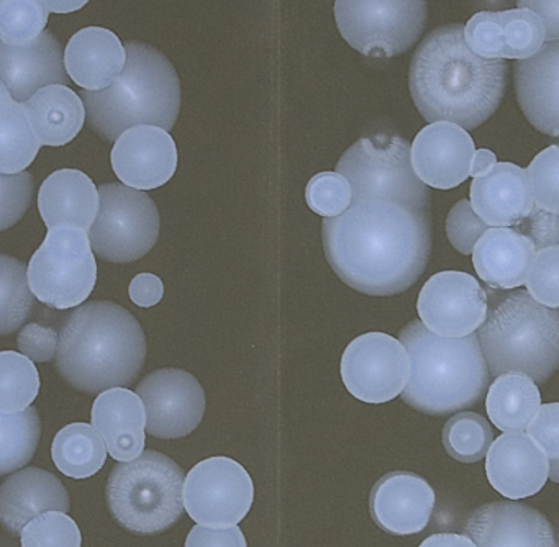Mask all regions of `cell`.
I'll return each instance as SVG.
<instances>
[{"instance_id":"ba28073f","label":"cell","mask_w":559,"mask_h":547,"mask_svg":"<svg viewBox=\"0 0 559 547\" xmlns=\"http://www.w3.org/2000/svg\"><path fill=\"white\" fill-rule=\"evenodd\" d=\"M348 179L352 202L389 200L408 209L428 210L430 190L412 167L411 143L401 136L359 138L336 164Z\"/></svg>"},{"instance_id":"d6986e66","label":"cell","mask_w":559,"mask_h":547,"mask_svg":"<svg viewBox=\"0 0 559 547\" xmlns=\"http://www.w3.org/2000/svg\"><path fill=\"white\" fill-rule=\"evenodd\" d=\"M372 520L394 536H411L427 527L435 508V491L414 472L395 471L379 478L369 497Z\"/></svg>"},{"instance_id":"277c9868","label":"cell","mask_w":559,"mask_h":547,"mask_svg":"<svg viewBox=\"0 0 559 547\" xmlns=\"http://www.w3.org/2000/svg\"><path fill=\"white\" fill-rule=\"evenodd\" d=\"M411 357V379L402 400L418 412L444 416L483 400L490 372L477 333L443 337L414 320L399 337Z\"/></svg>"},{"instance_id":"60d3db41","label":"cell","mask_w":559,"mask_h":547,"mask_svg":"<svg viewBox=\"0 0 559 547\" xmlns=\"http://www.w3.org/2000/svg\"><path fill=\"white\" fill-rule=\"evenodd\" d=\"M526 173L535 206L559 215V144L536 154Z\"/></svg>"},{"instance_id":"db71d44e","label":"cell","mask_w":559,"mask_h":547,"mask_svg":"<svg viewBox=\"0 0 559 547\" xmlns=\"http://www.w3.org/2000/svg\"><path fill=\"white\" fill-rule=\"evenodd\" d=\"M497 157L490 150L474 151L473 160H471L469 176L484 177L496 167Z\"/></svg>"},{"instance_id":"f6af8a7d","label":"cell","mask_w":559,"mask_h":547,"mask_svg":"<svg viewBox=\"0 0 559 547\" xmlns=\"http://www.w3.org/2000/svg\"><path fill=\"white\" fill-rule=\"evenodd\" d=\"M464 41L474 55L484 59H502L500 25L497 12H479L464 26Z\"/></svg>"},{"instance_id":"9a60e30c","label":"cell","mask_w":559,"mask_h":547,"mask_svg":"<svg viewBox=\"0 0 559 547\" xmlns=\"http://www.w3.org/2000/svg\"><path fill=\"white\" fill-rule=\"evenodd\" d=\"M146 412V431L159 439L191 435L205 415V392L192 373L159 369L136 387Z\"/></svg>"},{"instance_id":"603a6c76","label":"cell","mask_w":559,"mask_h":547,"mask_svg":"<svg viewBox=\"0 0 559 547\" xmlns=\"http://www.w3.org/2000/svg\"><path fill=\"white\" fill-rule=\"evenodd\" d=\"M471 205L487 226L515 228L535 209L526 169L497 163L487 176L471 183Z\"/></svg>"},{"instance_id":"4fadbf2b","label":"cell","mask_w":559,"mask_h":547,"mask_svg":"<svg viewBox=\"0 0 559 547\" xmlns=\"http://www.w3.org/2000/svg\"><path fill=\"white\" fill-rule=\"evenodd\" d=\"M342 379L348 392L361 402H391L407 387L411 357L404 344L391 334L366 333L353 340L343 353Z\"/></svg>"},{"instance_id":"b9f144b4","label":"cell","mask_w":559,"mask_h":547,"mask_svg":"<svg viewBox=\"0 0 559 547\" xmlns=\"http://www.w3.org/2000/svg\"><path fill=\"white\" fill-rule=\"evenodd\" d=\"M525 284L538 304L559 310V246L535 252Z\"/></svg>"},{"instance_id":"7bdbcfd3","label":"cell","mask_w":559,"mask_h":547,"mask_svg":"<svg viewBox=\"0 0 559 547\" xmlns=\"http://www.w3.org/2000/svg\"><path fill=\"white\" fill-rule=\"evenodd\" d=\"M34 176L28 170L0 174V233L21 222L34 199Z\"/></svg>"},{"instance_id":"7dc6e473","label":"cell","mask_w":559,"mask_h":547,"mask_svg":"<svg viewBox=\"0 0 559 547\" xmlns=\"http://www.w3.org/2000/svg\"><path fill=\"white\" fill-rule=\"evenodd\" d=\"M530 438L543 449L546 457H559V402L539 406L535 418L526 426Z\"/></svg>"},{"instance_id":"cb8c5ba5","label":"cell","mask_w":559,"mask_h":547,"mask_svg":"<svg viewBox=\"0 0 559 547\" xmlns=\"http://www.w3.org/2000/svg\"><path fill=\"white\" fill-rule=\"evenodd\" d=\"M70 508V494L63 481L44 468L14 472L0 487V521L12 534H21L40 514L68 513Z\"/></svg>"},{"instance_id":"e575fe53","label":"cell","mask_w":559,"mask_h":547,"mask_svg":"<svg viewBox=\"0 0 559 547\" xmlns=\"http://www.w3.org/2000/svg\"><path fill=\"white\" fill-rule=\"evenodd\" d=\"M40 393V373L22 353H0V412H24Z\"/></svg>"},{"instance_id":"6da1fadb","label":"cell","mask_w":559,"mask_h":547,"mask_svg":"<svg viewBox=\"0 0 559 547\" xmlns=\"http://www.w3.org/2000/svg\"><path fill=\"white\" fill-rule=\"evenodd\" d=\"M322 239L326 261L346 285L376 297L402 294L427 269L430 212L389 200H358L323 222Z\"/></svg>"},{"instance_id":"ffe728a7","label":"cell","mask_w":559,"mask_h":547,"mask_svg":"<svg viewBox=\"0 0 559 547\" xmlns=\"http://www.w3.org/2000/svg\"><path fill=\"white\" fill-rule=\"evenodd\" d=\"M486 474L509 500L533 497L548 480V457L526 432H503L487 451Z\"/></svg>"},{"instance_id":"9f6ffc18","label":"cell","mask_w":559,"mask_h":547,"mask_svg":"<svg viewBox=\"0 0 559 547\" xmlns=\"http://www.w3.org/2000/svg\"><path fill=\"white\" fill-rule=\"evenodd\" d=\"M548 478L555 484H559V457L548 459Z\"/></svg>"},{"instance_id":"c3c4849f","label":"cell","mask_w":559,"mask_h":547,"mask_svg":"<svg viewBox=\"0 0 559 547\" xmlns=\"http://www.w3.org/2000/svg\"><path fill=\"white\" fill-rule=\"evenodd\" d=\"M515 229L532 239L536 251L559 246L558 213L546 212V210L535 206L532 213L519 226H515Z\"/></svg>"},{"instance_id":"4316f807","label":"cell","mask_w":559,"mask_h":547,"mask_svg":"<svg viewBox=\"0 0 559 547\" xmlns=\"http://www.w3.org/2000/svg\"><path fill=\"white\" fill-rule=\"evenodd\" d=\"M536 248L515 228H487L473 249L477 275L496 290H513L526 282Z\"/></svg>"},{"instance_id":"5bb4252c","label":"cell","mask_w":559,"mask_h":547,"mask_svg":"<svg viewBox=\"0 0 559 547\" xmlns=\"http://www.w3.org/2000/svg\"><path fill=\"white\" fill-rule=\"evenodd\" d=\"M417 311L425 328L438 336H469L486 321L487 292L466 272H438L425 282Z\"/></svg>"},{"instance_id":"ee69618b","label":"cell","mask_w":559,"mask_h":547,"mask_svg":"<svg viewBox=\"0 0 559 547\" xmlns=\"http://www.w3.org/2000/svg\"><path fill=\"white\" fill-rule=\"evenodd\" d=\"M489 226L483 222L479 215L474 212L471 200H460L451 209L447 219V235L453 248H456L461 254H473L474 246L477 239L487 231Z\"/></svg>"},{"instance_id":"484cf974","label":"cell","mask_w":559,"mask_h":547,"mask_svg":"<svg viewBox=\"0 0 559 547\" xmlns=\"http://www.w3.org/2000/svg\"><path fill=\"white\" fill-rule=\"evenodd\" d=\"M126 64V46L116 33L103 26L80 29L64 49L68 75L84 91L109 87L122 74Z\"/></svg>"},{"instance_id":"8fae6325","label":"cell","mask_w":559,"mask_h":547,"mask_svg":"<svg viewBox=\"0 0 559 547\" xmlns=\"http://www.w3.org/2000/svg\"><path fill=\"white\" fill-rule=\"evenodd\" d=\"M100 206L90 229L94 254L107 262H133L152 251L159 236L155 200L126 183H104Z\"/></svg>"},{"instance_id":"8d00e7d4","label":"cell","mask_w":559,"mask_h":547,"mask_svg":"<svg viewBox=\"0 0 559 547\" xmlns=\"http://www.w3.org/2000/svg\"><path fill=\"white\" fill-rule=\"evenodd\" d=\"M500 25L502 59H528L545 45V25L535 12L528 9L497 12Z\"/></svg>"},{"instance_id":"5b68a950","label":"cell","mask_w":559,"mask_h":547,"mask_svg":"<svg viewBox=\"0 0 559 547\" xmlns=\"http://www.w3.org/2000/svg\"><path fill=\"white\" fill-rule=\"evenodd\" d=\"M122 74L104 91H83L90 127L107 141L136 124L175 127L181 110L178 72L165 55L140 41L126 45Z\"/></svg>"},{"instance_id":"f546056e","label":"cell","mask_w":559,"mask_h":547,"mask_svg":"<svg viewBox=\"0 0 559 547\" xmlns=\"http://www.w3.org/2000/svg\"><path fill=\"white\" fill-rule=\"evenodd\" d=\"M539 406L538 383L526 373H502L487 389V415L500 431H525Z\"/></svg>"},{"instance_id":"f907efd6","label":"cell","mask_w":559,"mask_h":547,"mask_svg":"<svg viewBox=\"0 0 559 547\" xmlns=\"http://www.w3.org/2000/svg\"><path fill=\"white\" fill-rule=\"evenodd\" d=\"M129 294L133 304L139 305V307H155L162 301L165 285H163L158 275L143 272L130 282Z\"/></svg>"},{"instance_id":"44dd1931","label":"cell","mask_w":559,"mask_h":547,"mask_svg":"<svg viewBox=\"0 0 559 547\" xmlns=\"http://www.w3.org/2000/svg\"><path fill=\"white\" fill-rule=\"evenodd\" d=\"M0 81L12 97L25 102L47 85L70 84L64 66V51L57 36L45 29L38 38L24 46L0 41Z\"/></svg>"},{"instance_id":"1f68e13d","label":"cell","mask_w":559,"mask_h":547,"mask_svg":"<svg viewBox=\"0 0 559 547\" xmlns=\"http://www.w3.org/2000/svg\"><path fill=\"white\" fill-rule=\"evenodd\" d=\"M51 457L58 471L68 477H93L106 464L107 445L94 426L73 423L58 432L51 445Z\"/></svg>"},{"instance_id":"d4e9b609","label":"cell","mask_w":559,"mask_h":547,"mask_svg":"<svg viewBox=\"0 0 559 547\" xmlns=\"http://www.w3.org/2000/svg\"><path fill=\"white\" fill-rule=\"evenodd\" d=\"M94 429L107 445L110 457L129 462L145 448L146 412L139 393L114 387L99 393L91 415Z\"/></svg>"},{"instance_id":"83f0119b","label":"cell","mask_w":559,"mask_h":547,"mask_svg":"<svg viewBox=\"0 0 559 547\" xmlns=\"http://www.w3.org/2000/svg\"><path fill=\"white\" fill-rule=\"evenodd\" d=\"M99 206V190L87 174L78 169L57 170L38 192V210L48 229L74 226L90 233Z\"/></svg>"},{"instance_id":"836d02e7","label":"cell","mask_w":559,"mask_h":547,"mask_svg":"<svg viewBox=\"0 0 559 547\" xmlns=\"http://www.w3.org/2000/svg\"><path fill=\"white\" fill-rule=\"evenodd\" d=\"M34 307L27 269L19 259L0 254V336L21 330Z\"/></svg>"},{"instance_id":"3957f363","label":"cell","mask_w":559,"mask_h":547,"mask_svg":"<svg viewBox=\"0 0 559 547\" xmlns=\"http://www.w3.org/2000/svg\"><path fill=\"white\" fill-rule=\"evenodd\" d=\"M146 337L142 324L120 305L90 301L64 320L55 366L80 392L129 387L142 370Z\"/></svg>"},{"instance_id":"7a4b0ae2","label":"cell","mask_w":559,"mask_h":547,"mask_svg":"<svg viewBox=\"0 0 559 547\" xmlns=\"http://www.w3.org/2000/svg\"><path fill=\"white\" fill-rule=\"evenodd\" d=\"M509 64L474 55L460 23L433 29L412 56L408 85L428 123L451 121L474 130L500 107Z\"/></svg>"},{"instance_id":"74e56055","label":"cell","mask_w":559,"mask_h":547,"mask_svg":"<svg viewBox=\"0 0 559 547\" xmlns=\"http://www.w3.org/2000/svg\"><path fill=\"white\" fill-rule=\"evenodd\" d=\"M48 16L44 0H0V41L28 45L45 32Z\"/></svg>"},{"instance_id":"d590c367","label":"cell","mask_w":559,"mask_h":547,"mask_svg":"<svg viewBox=\"0 0 559 547\" xmlns=\"http://www.w3.org/2000/svg\"><path fill=\"white\" fill-rule=\"evenodd\" d=\"M441 439L454 461L473 464L486 457L493 442V432L489 421L479 413L461 412L448 419Z\"/></svg>"},{"instance_id":"f1b7e54d","label":"cell","mask_w":559,"mask_h":547,"mask_svg":"<svg viewBox=\"0 0 559 547\" xmlns=\"http://www.w3.org/2000/svg\"><path fill=\"white\" fill-rule=\"evenodd\" d=\"M24 105L41 146L71 143L86 121L83 98L68 85H47L35 92Z\"/></svg>"},{"instance_id":"f5cc1de1","label":"cell","mask_w":559,"mask_h":547,"mask_svg":"<svg viewBox=\"0 0 559 547\" xmlns=\"http://www.w3.org/2000/svg\"><path fill=\"white\" fill-rule=\"evenodd\" d=\"M418 547H477L466 534L441 533L427 537Z\"/></svg>"},{"instance_id":"f35d334b","label":"cell","mask_w":559,"mask_h":547,"mask_svg":"<svg viewBox=\"0 0 559 547\" xmlns=\"http://www.w3.org/2000/svg\"><path fill=\"white\" fill-rule=\"evenodd\" d=\"M21 540L22 547H81L83 536L68 513L48 511L22 530Z\"/></svg>"},{"instance_id":"7c38bea8","label":"cell","mask_w":559,"mask_h":547,"mask_svg":"<svg viewBox=\"0 0 559 547\" xmlns=\"http://www.w3.org/2000/svg\"><path fill=\"white\" fill-rule=\"evenodd\" d=\"M182 497L189 516L201 526H237L253 504L254 484L243 465L218 455L189 471Z\"/></svg>"},{"instance_id":"52a82bcc","label":"cell","mask_w":559,"mask_h":547,"mask_svg":"<svg viewBox=\"0 0 559 547\" xmlns=\"http://www.w3.org/2000/svg\"><path fill=\"white\" fill-rule=\"evenodd\" d=\"M186 474L168 455L143 451L110 472L106 497L117 523L135 534H159L186 511Z\"/></svg>"},{"instance_id":"30bf717a","label":"cell","mask_w":559,"mask_h":547,"mask_svg":"<svg viewBox=\"0 0 559 547\" xmlns=\"http://www.w3.org/2000/svg\"><path fill=\"white\" fill-rule=\"evenodd\" d=\"M427 0H335L340 33L369 58L404 55L424 33Z\"/></svg>"},{"instance_id":"ac0fdd59","label":"cell","mask_w":559,"mask_h":547,"mask_svg":"<svg viewBox=\"0 0 559 547\" xmlns=\"http://www.w3.org/2000/svg\"><path fill=\"white\" fill-rule=\"evenodd\" d=\"M464 534L477 547H558L548 518L512 500L492 501L474 510Z\"/></svg>"},{"instance_id":"9c48e42d","label":"cell","mask_w":559,"mask_h":547,"mask_svg":"<svg viewBox=\"0 0 559 547\" xmlns=\"http://www.w3.org/2000/svg\"><path fill=\"white\" fill-rule=\"evenodd\" d=\"M32 294L55 310L80 307L96 287L97 262L90 233L74 226L48 229L27 267Z\"/></svg>"},{"instance_id":"11a10c76","label":"cell","mask_w":559,"mask_h":547,"mask_svg":"<svg viewBox=\"0 0 559 547\" xmlns=\"http://www.w3.org/2000/svg\"><path fill=\"white\" fill-rule=\"evenodd\" d=\"M51 13H73L83 9L90 0H44Z\"/></svg>"},{"instance_id":"4dcf8cb0","label":"cell","mask_w":559,"mask_h":547,"mask_svg":"<svg viewBox=\"0 0 559 547\" xmlns=\"http://www.w3.org/2000/svg\"><path fill=\"white\" fill-rule=\"evenodd\" d=\"M24 102L0 81V174L24 173L40 151Z\"/></svg>"},{"instance_id":"681fc988","label":"cell","mask_w":559,"mask_h":547,"mask_svg":"<svg viewBox=\"0 0 559 547\" xmlns=\"http://www.w3.org/2000/svg\"><path fill=\"white\" fill-rule=\"evenodd\" d=\"M186 547H247L243 533L240 527H192L186 539Z\"/></svg>"},{"instance_id":"ab89813d","label":"cell","mask_w":559,"mask_h":547,"mask_svg":"<svg viewBox=\"0 0 559 547\" xmlns=\"http://www.w3.org/2000/svg\"><path fill=\"white\" fill-rule=\"evenodd\" d=\"M352 186L340 173H320L307 183V203L325 218L342 215L352 205Z\"/></svg>"},{"instance_id":"e0dca14e","label":"cell","mask_w":559,"mask_h":547,"mask_svg":"<svg viewBox=\"0 0 559 547\" xmlns=\"http://www.w3.org/2000/svg\"><path fill=\"white\" fill-rule=\"evenodd\" d=\"M474 151L473 138L463 127L435 121L415 136L411 146L412 167L425 186L454 189L469 177Z\"/></svg>"},{"instance_id":"d6a6232c","label":"cell","mask_w":559,"mask_h":547,"mask_svg":"<svg viewBox=\"0 0 559 547\" xmlns=\"http://www.w3.org/2000/svg\"><path fill=\"white\" fill-rule=\"evenodd\" d=\"M40 438V415L34 406L17 413L0 412V475L24 468L37 452Z\"/></svg>"},{"instance_id":"8992f818","label":"cell","mask_w":559,"mask_h":547,"mask_svg":"<svg viewBox=\"0 0 559 547\" xmlns=\"http://www.w3.org/2000/svg\"><path fill=\"white\" fill-rule=\"evenodd\" d=\"M477 337L493 379L516 372L545 383L559 369V310L526 290L490 288Z\"/></svg>"},{"instance_id":"bcb514c9","label":"cell","mask_w":559,"mask_h":547,"mask_svg":"<svg viewBox=\"0 0 559 547\" xmlns=\"http://www.w3.org/2000/svg\"><path fill=\"white\" fill-rule=\"evenodd\" d=\"M60 333L38 323L25 324L19 333V350L34 362H50L57 356Z\"/></svg>"},{"instance_id":"7402d4cb","label":"cell","mask_w":559,"mask_h":547,"mask_svg":"<svg viewBox=\"0 0 559 547\" xmlns=\"http://www.w3.org/2000/svg\"><path fill=\"white\" fill-rule=\"evenodd\" d=\"M515 91L526 120L539 133L559 138V41L516 62Z\"/></svg>"},{"instance_id":"2e32d148","label":"cell","mask_w":559,"mask_h":547,"mask_svg":"<svg viewBox=\"0 0 559 547\" xmlns=\"http://www.w3.org/2000/svg\"><path fill=\"white\" fill-rule=\"evenodd\" d=\"M110 160L114 173L126 186L152 190L175 176L178 147L165 128L136 124L117 138Z\"/></svg>"},{"instance_id":"816d5d0a","label":"cell","mask_w":559,"mask_h":547,"mask_svg":"<svg viewBox=\"0 0 559 547\" xmlns=\"http://www.w3.org/2000/svg\"><path fill=\"white\" fill-rule=\"evenodd\" d=\"M516 5L532 10L542 19L546 41H559V0H516Z\"/></svg>"}]
</instances>
